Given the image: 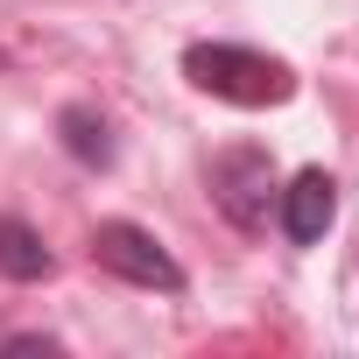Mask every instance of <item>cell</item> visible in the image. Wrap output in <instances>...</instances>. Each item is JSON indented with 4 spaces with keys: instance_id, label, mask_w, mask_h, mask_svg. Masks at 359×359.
<instances>
[{
    "instance_id": "6da1fadb",
    "label": "cell",
    "mask_w": 359,
    "mask_h": 359,
    "mask_svg": "<svg viewBox=\"0 0 359 359\" xmlns=\"http://www.w3.org/2000/svg\"><path fill=\"white\" fill-rule=\"evenodd\" d=\"M184 78L226 106H282L296 92L289 64L261 57V50H240V43H191L184 50Z\"/></svg>"
},
{
    "instance_id": "7a4b0ae2",
    "label": "cell",
    "mask_w": 359,
    "mask_h": 359,
    "mask_svg": "<svg viewBox=\"0 0 359 359\" xmlns=\"http://www.w3.org/2000/svg\"><path fill=\"white\" fill-rule=\"evenodd\" d=\"M92 261H99L106 275L134 282V289H162V296L184 289V268L169 261V247H162L148 226H127V219H106V226L92 233Z\"/></svg>"
},
{
    "instance_id": "3957f363",
    "label": "cell",
    "mask_w": 359,
    "mask_h": 359,
    "mask_svg": "<svg viewBox=\"0 0 359 359\" xmlns=\"http://www.w3.org/2000/svg\"><path fill=\"white\" fill-rule=\"evenodd\" d=\"M212 191H219L226 219L254 233V226L268 219V198H275V176H268V155H254V148H233V155H219V162H212Z\"/></svg>"
},
{
    "instance_id": "277c9868",
    "label": "cell",
    "mask_w": 359,
    "mask_h": 359,
    "mask_svg": "<svg viewBox=\"0 0 359 359\" xmlns=\"http://www.w3.org/2000/svg\"><path fill=\"white\" fill-rule=\"evenodd\" d=\"M331 219H338V184H331L324 169H296L289 191H282V233L296 247H317L331 233Z\"/></svg>"
},
{
    "instance_id": "5b68a950",
    "label": "cell",
    "mask_w": 359,
    "mask_h": 359,
    "mask_svg": "<svg viewBox=\"0 0 359 359\" xmlns=\"http://www.w3.org/2000/svg\"><path fill=\"white\" fill-rule=\"evenodd\" d=\"M0 275H15V282H43L50 275V247L36 240L29 219H0Z\"/></svg>"
},
{
    "instance_id": "8992f818",
    "label": "cell",
    "mask_w": 359,
    "mask_h": 359,
    "mask_svg": "<svg viewBox=\"0 0 359 359\" xmlns=\"http://www.w3.org/2000/svg\"><path fill=\"white\" fill-rule=\"evenodd\" d=\"M57 134H64V148H71L85 169H106V162H113V134H106V120H99L92 106H64Z\"/></svg>"
},
{
    "instance_id": "52a82bcc",
    "label": "cell",
    "mask_w": 359,
    "mask_h": 359,
    "mask_svg": "<svg viewBox=\"0 0 359 359\" xmlns=\"http://www.w3.org/2000/svg\"><path fill=\"white\" fill-rule=\"evenodd\" d=\"M0 352H8V359H29V352H57V338H43V331H22V338H8V345H0Z\"/></svg>"
},
{
    "instance_id": "ba28073f",
    "label": "cell",
    "mask_w": 359,
    "mask_h": 359,
    "mask_svg": "<svg viewBox=\"0 0 359 359\" xmlns=\"http://www.w3.org/2000/svg\"><path fill=\"white\" fill-rule=\"evenodd\" d=\"M0 71H8V50H0Z\"/></svg>"
}]
</instances>
